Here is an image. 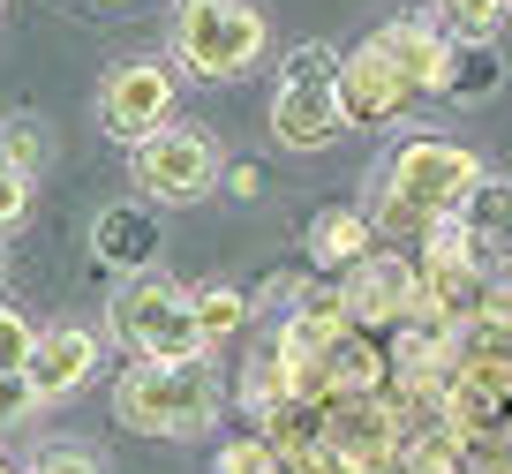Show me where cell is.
Returning a JSON list of instances; mask_svg holds the SVG:
<instances>
[{
  "label": "cell",
  "instance_id": "cell-19",
  "mask_svg": "<svg viewBox=\"0 0 512 474\" xmlns=\"http://www.w3.org/2000/svg\"><path fill=\"white\" fill-rule=\"evenodd\" d=\"M0 151L16 158V166H23L31 181L46 174V128H38L31 113H8V121H0Z\"/></svg>",
  "mask_w": 512,
  "mask_h": 474
},
{
  "label": "cell",
  "instance_id": "cell-17",
  "mask_svg": "<svg viewBox=\"0 0 512 474\" xmlns=\"http://www.w3.org/2000/svg\"><path fill=\"white\" fill-rule=\"evenodd\" d=\"M505 16H512V0H430V23H445L452 38H497Z\"/></svg>",
  "mask_w": 512,
  "mask_h": 474
},
{
  "label": "cell",
  "instance_id": "cell-1",
  "mask_svg": "<svg viewBox=\"0 0 512 474\" xmlns=\"http://www.w3.org/2000/svg\"><path fill=\"white\" fill-rule=\"evenodd\" d=\"M490 174L467 143L452 136H407L400 151L384 158L377 174V196H369V219H377V241H400V249H422L437 219L467 204V189Z\"/></svg>",
  "mask_w": 512,
  "mask_h": 474
},
{
  "label": "cell",
  "instance_id": "cell-5",
  "mask_svg": "<svg viewBox=\"0 0 512 474\" xmlns=\"http://www.w3.org/2000/svg\"><path fill=\"white\" fill-rule=\"evenodd\" d=\"M272 143L279 151H324V143L347 128V106H339V53L332 46H294L287 68H279L272 91Z\"/></svg>",
  "mask_w": 512,
  "mask_h": 474
},
{
  "label": "cell",
  "instance_id": "cell-7",
  "mask_svg": "<svg viewBox=\"0 0 512 474\" xmlns=\"http://www.w3.org/2000/svg\"><path fill=\"white\" fill-rule=\"evenodd\" d=\"M174 98H181V68L174 53H136V61H113L98 76V128L113 143H144L151 128L174 121Z\"/></svg>",
  "mask_w": 512,
  "mask_h": 474
},
{
  "label": "cell",
  "instance_id": "cell-8",
  "mask_svg": "<svg viewBox=\"0 0 512 474\" xmlns=\"http://www.w3.org/2000/svg\"><path fill=\"white\" fill-rule=\"evenodd\" d=\"M339 309L362 324V332H400L407 316L422 309V271L407 249H369L362 264L339 271Z\"/></svg>",
  "mask_w": 512,
  "mask_h": 474
},
{
  "label": "cell",
  "instance_id": "cell-3",
  "mask_svg": "<svg viewBox=\"0 0 512 474\" xmlns=\"http://www.w3.org/2000/svg\"><path fill=\"white\" fill-rule=\"evenodd\" d=\"M106 324H113V339H128L144 362H204L211 354V332L196 324V294L159 264L121 271V286H113V301H106Z\"/></svg>",
  "mask_w": 512,
  "mask_h": 474
},
{
  "label": "cell",
  "instance_id": "cell-15",
  "mask_svg": "<svg viewBox=\"0 0 512 474\" xmlns=\"http://www.w3.org/2000/svg\"><path fill=\"white\" fill-rule=\"evenodd\" d=\"M497 83H505L497 38H460V53H452V91L445 98H490Z\"/></svg>",
  "mask_w": 512,
  "mask_h": 474
},
{
  "label": "cell",
  "instance_id": "cell-18",
  "mask_svg": "<svg viewBox=\"0 0 512 474\" xmlns=\"http://www.w3.org/2000/svg\"><path fill=\"white\" fill-rule=\"evenodd\" d=\"M211 474H294V459L279 452V437H234L211 459Z\"/></svg>",
  "mask_w": 512,
  "mask_h": 474
},
{
  "label": "cell",
  "instance_id": "cell-2",
  "mask_svg": "<svg viewBox=\"0 0 512 474\" xmlns=\"http://www.w3.org/2000/svg\"><path fill=\"white\" fill-rule=\"evenodd\" d=\"M219 369L204 362H144L113 377V422L136 429V437H204L219 422Z\"/></svg>",
  "mask_w": 512,
  "mask_h": 474
},
{
  "label": "cell",
  "instance_id": "cell-16",
  "mask_svg": "<svg viewBox=\"0 0 512 474\" xmlns=\"http://www.w3.org/2000/svg\"><path fill=\"white\" fill-rule=\"evenodd\" d=\"M249 316H256V301L241 294V286H226V279H219V286H196V324L211 332V347H219V339H234Z\"/></svg>",
  "mask_w": 512,
  "mask_h": 474
},
{
  "label": "cell",
  "instance_id": "cell-28",
  "mask_svg": "<svg viewBox=\"0 0 512 474\" xmlns=\"http://www.w3.org/2000/svg\"><path fill=\"white\" fill-rule=\"evenodd\" d=\"M0 8H8V0H0Z\"/></svg>",
  "mask_w": 512,
  "mask_h": 474
},
{
  "label": "cell",
  "instance_id": "cell-6",
  "mask_svg": "<svg viewBox=\"0 0 512 474\" xmlns=\"http://www.w3.org/2000/svg\"><path fill=\"white\" fill-rule=\"evenodd\" d=\"M128 174H136V189H144L151 204L181 211V204H204L226 181V151L211 143V128L166 121V128H151L144 143H128Z\"/></svg>",
  "mask_w": 512,
  "mask_h": 474
},
{
  "label": "cell",
  "instance_id": "cell-21",
  "mask_svg": "<svg viewBox=\"0 0 512 474\" xmlns=\"http://www.w3.org/2000/svg\"><path fill=\"white\" fill-rule=\"evenodd\" d=\"M38 407H46V392L31 384V369H8V377H0V437H8V429H23Z\"/></svg>",
  "mask_w": 512,
  "mask_h": 474
},
{
  "label": "cell",
  "instance_id": "cell-10",
  "mask_svg": "<svg viewBox=\"0 0 512 474\" xmlns=\"http://www.w3.org/2000/svg\"><path fill=\"white\" fill-rule=\"evenodd\" d=\"M369 38L392 53V68H400L422 98H445V91H452V53H460V38H452L445 23L400 16V23H384V31H369Z\"/></svg>",
  "mask_w": 512,
  "mask_h": 474
},
{
  "label": "cell",
  "instance_id": "cell-4",
  "mask_svg": "<svg viewBox=\"0 0 512 474\" xmlns=\"http://www.w3.org/2000/svg\"><path fill=\"white\" fill-rule=\"evenodd\" d=\"M264 46H272V23H264L256 0H174V38H166V53H174V68H189V76L234 83V76H249V68L264 61Z\"/></svg>",
  "mask_w": 512,
  "mask_h": 474
},
{
  "label": "cell",
  "instance_id": "cell-25",
  "mask_svg": "<svg viewBox=\"0 0 512 474\" xmlns=\"http://www.w3.org/2000/svg\"><path fill=\"white\" fill-rule=\"evenodd\" d=\"M0 474H31V467H8V459H0Z\"/></svg>",
  "mask_w": 512,
  "mask_h": 474
},
{
  "label": "cell",
  "instance_id": "cell-27",
  "mask_svg": "<svg viewBox=\"0 0 512 474\" xmlns=\"http://www.w3.org/2000/svg\"><path fill=\"white\" fill-rule=\"evenodd\" d=\"M505 286H512V264H505Z\"/></svg>",
  "mask_w": 512,
  "mask_h": 474
},
{
  "label": "cell",
  "instance_id": "cell-13",
  "mask_svg": "<svg viewBox=\"0 0 512 474\" xmlns=\"http://www.w3.org/2000/svg\"><path fill=\"white\" fill-rule=\"evenodd\" d=\"M452 219H460V234L475 241L490 264H497V256H512V181H505V174H482Z\"/></svg>",
  "mask_w": 512,
  "mask_h": 474
},
{
  "label": "cell",
  "instance_id": "cell-20",
  "mask_svg": "<svg viewBox=\"0 0 512 474\" xmlns=\"http://www.w3.org/2000/svg\"><path fill=\"white\" fill-rule=\"evenodd\" d=\"M38 332H46V324H31V316H23L16 301H0V377H8V369H31Z\"/></svg>",
  "mask_w": 512,
  "mask_h": 474
},
{
  "label": "cell",
  "instance_id": "cell-23",
  "mask_svg": "<svg viewBox=\"0 0 512 474\" xmlns=\"http://www.w3.org/2000/svg\"><path fill=\"white\" fill-rule=\"evenodd\" d=\"M31 474H98V452L91 444H38Z\"/></svg>",
  "mask_w": 512,
  "mask_h": 474
},
{
  "label": "cell",
  "instance_id": "cell-22",
  "mask_svg": "<svg viewBox=\"0 0 512 474\" xmlns=\"http://www.w3.org/2000/svg\"><path fill=\"white\" fill-rule=\"evenodd\" d=\"M23 219H31V174H23L16 158L0 151V241L16 234V226H23Z\"/></svg>",
  "mask_w": 512,
  "mask_h": 474
},
{
  "label": "cell",
  "instance_id": "cell-14",
  "mask_svg": "<svg viewBox=\"0 0 512 474\" xmlns=\"http://www.w3.org/2000/svg\"><path fill=\"white\" fill-rule=\"evenodd\" d=\"M369 249H377V219H369V211L332 204V211H317V219H309V264L347 271V264H362Z\"/></svg>",
  "mask_w": 512,
  "mask_h": 474
},
{
  "label": "cell",
  "instance_id": "cell-11",
  "mask_svg": "<svg viewBox=\"0 0 512 474\" xmlns=\"http://www.w3.org/2000/svg\"><path fill=\"white\" fill-rule=\"evenodd\" d=\"M91 369H98V332H91V324H46V332H38L31 384L46 392V407H53V399H68V392H83Z\"/></svg>",
  "mask_w": 512,
  "mask_h": 474
},
{
  "label": "cell",
  "instance_id": "cell-9",
  "mask_svg": "<svg viewBox=\"0 0 512 474\" xmlns=\"http://www.w3.org/2000/svg\"><path fill=\"white\" fill-rule=\"evenodd\" d=\"M339 106H347V128H400L422 106V91L392 68V53L377 38H362V46L339 53Z\"/></svg>",
  "mask_w": 512,
  "mask_h": 474
},
{
  "label": "cell",
  "instance_id": "cell-12",
  "mask_svg": "<svg viewBox=\"0 0 512 474\" xmlns=\"http://www.w3.org/2000/svg\"><path fill=\"white\" fill-rule=\"evenodd\" d=\"M91 256L106 271H144L159 264V211L151 204H106L91 219Z\"/></svg>",
  "mask_w": 512,
  "mask_h": 474
},
{
  "label": "cell",
  "instance_id": "cell-26",
  "mask_svg": "<svg viewBox=\"0 0 512 474\" xmlns=\"http://www.w3.org/2000/svg\"><path fill=\"white\" fill-rule=\"evenodd\" d=\"M0 279H8V249H0Z\"/></svg>",
  "mask_w": 512,
  "mask_h": 474
},
{
  "label": "cell",
  "instance_id": "cell-24",
  "mask_svg": "<svg viewBox=\"0 0 512 474\" xmlns=\"http://www.w3.org/2000/svg\"><path fill=\"white\" fill-rule=\"evenodd\" d=\"M219 189H234V196H256L264 181H256V166H226V181H219Z\"/></svg>",
  "mask_w": 512,
  "mask_h": 474
}]
</instances>
